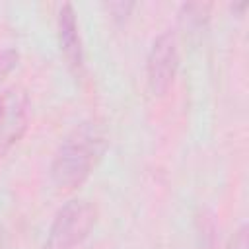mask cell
<instances>
[{"label":"cell","instance_id":"6da1fadb","mask_svg":"<svg viewBox=\"0 0 249 249\" xmlns=\"http://www.w3.org/2000/svg\"><path fill=\"white\" fill-rule=\"evenodd\" d=\"M107 146L105 130L95 121H86L74 126L58 146L51 175L56 187L74 189L82 185L97 165Z\"/></svg>","mask_w":249,"mask_h":249},{"label":"cell","instance_id":"3957f363","mask_svg":"<svg viewBox=\"0 0 249 249\" xmlns=\"http://www.w3.org/2000/svg\"><path fill=\"white\" fill-rule=\"evenodd\" d=\"M179 66V49L175 33L163 31L152 43L148 54V84L150 89L158 95L165 93L175 78Z\"/></svg>","mask_w":249,"mask_h":249},{"label":"cell","instance_id":"52a82bcc","mask_svg":"<svg viewBox=\"0 0 249 249\" xmlns=\"http://www.w3.org/2000/svg\"><path fill=\"white\" fill-rule=\"evenodd\" d=\"M247 247V241H245V228H241L237 233H235V237L231 239V247L230 249H245Z\"/></svg>","mask_w":249,"mask_h":249},{"label":"cell","instance_id":"8992f818","mask_svg":"<svg viewBox=\"0 0 249 249\" xmlns=\"http://www.w3.org/2000/svg\"><path fill=\"white\" fill-rule=\"evenodd\" d=\"M18 58H19V54H18V51H14V49H4V51H0V84H2V80L14 70V66L18 64Z\"/></svg>","mask_w":249,"mask_h":249},{"label":"cell","instance_id":"5b68a950","mask_svg":"<svg viewBox=\"0 0 249 249\" xmlns=\"http://www.w3.org/2000/svg\"><path fill=\"white\" fill-rule=\"evenodd\" d=\"M58 39H60V49L72 70L82 72L84 51H82V39L78 33V21L72 4H64L58 12Z\"/></svg>","mask_w":249,"mask_h":249},{"label":"cell","instance_id":"277c9868","mask_svg":"<svg viewBox=\"0 0 249 249\" xmlns=\"http://www.w3.org/2000/svg\"><path fill=\"white\" fill-rule=\"evenodd\" d=\"M29 121V97L23 89H8L0 97V158L21 138Z\"/></svg>","mask_w":249,"mask_h":249},{"label":"cell","instance_id":"ba28073f","mask_svg":"<svg viewBox=\"0 0 249 249\" xmlns=\"http://www.w3.org/2000/svg\"><path fill=\"white\" fill-rule=\"evenodd\" d=\"M8 247V233H6V230L0 226V249H6Z\"/></svg>","mask_w":249,"mask_h":249},{"label":"cell","instance_id":"7a4b0ae2","mask_svg":"<svg viewBox=\"0 0 249 249\" xmlns=\"http://www.w3.org/2000/svg\"><path fill=\"white\" fill-rule=\"evenodd\" d=\"M95 224V206L88 200H70L54 216L49 231V249H74Z\"/></svg>","mask_w":249,"mask_h":249}]
</instances>
